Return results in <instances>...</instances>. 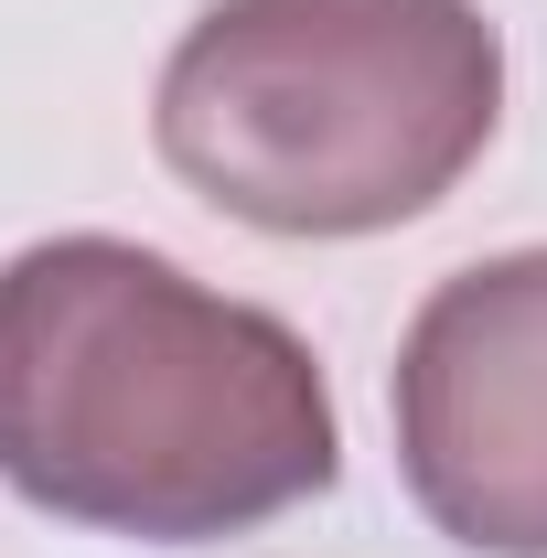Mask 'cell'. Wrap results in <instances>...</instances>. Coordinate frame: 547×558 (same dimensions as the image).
<instances>
[{"mask_svg": "<svg viewBox=\"0 0 547 558\" xmlns=\"http://www.w3.org/2000/svg\"><path fill=\"white\" fill-rule=\"evenodd\" d=\"M505 119V44L473 0H215L172 44L161 161L269 236L429 215Z\"/></svg>", "mask_w": 547, "mask_h": 558, "instance_id": "cell-2", "label": "cell"}, {"mask_svg": "<svg viewBox=\"0 0 547 558\" xmlns=\"http://www.w3.org/2000/svg\"><path fill=\"white\" fill-rule=\"evenodd\" d=\"M343 429L312 344L130 236L0 258V484L65 526L205 548L333 494Z\"/></svg>", "mask_w": 547, "mask_h": 558, "instance_id": "cell-1", "label": "cell"}, {"mask_svg": "<svg viewBox=\"0 0 547 558\" xmlns=\"http://www.w3.org/2000/svg\"><path fill=\"white\" fill-rule=\"evenodd\" d=\"M398 462L473 558H547V247L483 258L398 344Z\"/></svg>", "mask_w": 547, "mask_h": 558, "instance_id": "cell-3", "label": "cell"}]
</instances>
